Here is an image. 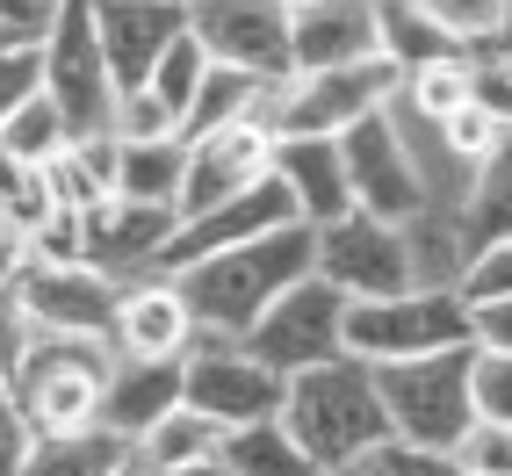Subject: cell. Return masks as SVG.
Segmentation results:
<instances>
[{"instance_id": "obj_15", "label": "cell", "mask_w": 512, "mask_h": 476, "mask_svg": "<svg viewBox=\"0 0 512 476\" xmlns=\"http://www.w3.org/2000/svg\"><path fill=\"white\" fill-rule=\"evenodd\" d=\"M275 174V138L267 123H231V130H210V138H188V174H181V217H202L217 202L260 188Z\"/></svg>"}, {"instance_id": "obj_49", "label": "cell", "mask_w": 512, "mask_h": 476, "mask_svg": "<svg viewBox=\"0 0 512 476\" xmlns=\"http://www.w3.org/2000/svg\"><path fill=\"white\" fill-rule=\"evenodd\" d=\"M318 476H368V469H318Z\"/></svg>"}, {"instance_id": "obj_2", "label": "cell", "mask_w": 512, "mask_h": 476, "mask_svg": "<svg viewBox=\"0 0 512 476\" xmlns=\"http://www.w3.org/2000/svg\"><path fill=\"white\" fill-rule=\"evenodd\" d=\"M282 426L296 433V448L311 455L318 469H368V455L390 440L375 368L354 361V354H332L318 368H303V376H289Z\"/></svg>"}, {"instance_id": "obj_28", "label": "cell", "mask_w": 512, "mask_h": 476, "mask_svg": "<svg viewBox=\"0 0 512 476\" xmlns=\"http://www.w3.org/2000/svg\"><path fill=\"white\" fill-rule=\"evenodd\" d=\"M260 101H267V80L253 73H231V65H210L181 116V138H210V130H231V123H260Z\"/></svg>"}, {"instance_id": "obj_48", "label": "cell", "mask_w": 512, "mask_h": 476, "mask_svg": "<svg viewBox=\"0 0 512 476\" xmlns=\"http://www.w3.org/2000/svg\"><path fill=\"white\" fill-rule=\"evenodd\" d=\"M8 51H37V44H15V37H8V29H0V58H8Z\"/></svg>"}, {"instance_id": "obj_42", "label": "cell", "mask_w": 512, "mask_h": 476, "mask_svg": "<svg viewBox=\"0 0 512 476\" xmlns=\"http://www.w3.org/2000/svg\"><path fill=\"white\" fill-rule=\"evenodd\" d=\"M37 339V325H29V311H22V289L15 282H0V376L22 361V347Z\"/></svg>"}, {"instance_id": "obj_46", "label": "cell", "mask_w": 512, "mask_h": 476, "mask_svg": "<svg viewBox=\"0 0 512 476\" xmlns=\"http://www.w3.org/2000/svg\"><path fill=\"white\" fill-rule=\"evenodd\" d=\"M498 58H512V8H505V29H498V44H491Z\"/></svg>"}, {"instance_id": "obj_4", "label": "cell", "mask_w": 512, "mask_h": 476, "mask_svg": "<svg viewBox=\"0 0 512 476\" xmlns=\"http://www.w3.org/2000/svg\"><path fill=\"white\" fill-rule=\"evenodd\" d=\"M397 65L390 58H368V65H339V73H289L267 87L260 101V123L267 138H347V130L375 109L397 101Z\"/></svg>"}, {"instance_id": "obj_39", "label": "cell", "mask_w": 512, "mask_h": 476, "mask_svg": "<svg viewBox=\"0 0 512 476\" xmlns=\"http://www.w3.org/2000/svg\"><path fill=\"white\" fill-rule=\"evenodd\" d=\"M44 94V44L37 51H8L0 58V123H8L22 101H37Z\"/></svg>"}, {"instance_id": "obj_41", "label": "cell", "mask_w": 512, "mask_h": 476, "mask_svg": "<svg viewBox=\"0 0 512 476\" xmlns=\"http://www.w3.org/2000/svg\"><path fill=\"white\" fill-rule=\"evenodd\" d=\"M58 8H65V0H0V29H8L15 44H44Z\"/></svg>"}, {"instance_id": "obj_36", "label": "cell", "mask_w": 512, "mask_h": 476, "mask_svg": "<svg viewBox=\"0 0 512 476\" xmlns=\"http://www.w3.org/2000/svg\"><path fill=\"white\" fill-rule=\"evenodd\" d=\"M469 404H476V419L512 426V354H476L469 347Z\"/></svg>"}, {"instance_id": "obj_43", "label": "cell", "mask_w": 512, "mask_h": 476, "mask_svg": "<svg viewBox=\"0 0 512 476\" xmlns=\"http://www.w3.org/2000/svg\"><path fill=\"white\" fill-rule=\"evenodd\" d=\"M469 347L476 354H512V296L505 303H469Z\"/></svg>"}, {"instance_id": "obj_26", "label": "cell", "mask_w": 512, "mask_h": 476, "mask_svg": "<svg viewBox=\"0 0 512 476\" xmlns=\"http://www.w3.org/2000/svg\"><path fill=\"white\" fill-rule=\"evenodd\" d=\"M217 462L231 476H318V462L296 448V433L282 419H253V426H224Z\"/></svg>"}, {"instance_id": "obj_18", "label": "cell", "mask_w": 512, "mask_h": 476, "mask_svg": "<svg viewBox=\"0 0 512 476\" xmlns=\"http://www.w3.org/2000/svg\"><path fill=\"white\" fill-rule=\"evenodd\" d=\"M282 224H296V202L282 195V181L267 174L260 188H246V195H231V202H217V210H202V217H181V231H174V246H166V275H181V267H195V260H210V253H231V246H253V238H267V231H282Z\"/></svg>"}, {"instance_id": "obj_47", "label": "cell", "mask_w": 512, "mask_h": 476, "mask_svg": "<svg viewBox=\"0 0 512 476\" xmlns=\"http://www.w3.org/2000/svg\"><path fill=\"white\" fill-rule=\"evenodd\" d=\"M181 476H231L224 462H195V469H181Z\"/></svg>"}, {"instance_id": "obj_16", "label": "cell", "mask_w": 512, "mask_h": 476, "mask_svg": "<svg viewBox=\"0 0 512 476\" xmlns=\"http://www.w3.org/2000/svg\"><path fill=\"white\" fill-rule=\"evenodd\" d=\"M87 8H94V37H101L116 94L145 87L152 65L166 58V44L188 29V0H87Z\"/></svg>"}, {"instance_id": "obj_10", "label": "cell", "mask_w": 512, "mask_h": 476, "mask_svg": "<svg viewBox=\"0 0 512 476\" xmlns=\"http://www.w3.org/2000/svg\"><path fill=\"white\" fill-rule=\"evenodd\" d=\"M44 94L58 101V116L73 123V138H101L109 116H116V80H109V58H101L87 0H65L51 37H44Z\"/></svg>"}, {"instance_id": "obj_45", "label": "cell", "mask_w": 512, "mask_h": 476, "mask_svg": "<svg viewBox=\"0 0 512 476\" xmlns=\"http://www.w3.org/2000/svg\"><path fill=\"white\" fill-rule=\"evenodd\" d=\"M29 260H37V246H29V238H22L8 217H0V282H22Z\"/></svg>"}, {"instance_id": "obj_37", "label": "cell", "mask_w": 512, "mask_h": 476, "mask_svg": "<svg viewBox=\"0 0 512 476\" xmlns=\"http://www.w3.org/2000/svg\"><path fill=\"white\" fill-rule=\"evenodd\" d=\"M455 469L462 476H512V426H491V419H469V433L455 440Z\"/></svg>"}, {"instance_id": "obj_50", "label": "cell", "mask_w": 512, "mask_h": 476, "mask_svg": "<svg viewBox=\"0 0 512 476\" xmlns=\"http://www.w3.org/2000/svg\"><path fill=\"white\" fill-rule=\"evenodd\" d=\"M116 476H145V469H138V462H130V469H116Z\"/></svg>"}, {"instance_id": "obj_12", "label": "cell", "mask_w": 512, "mask_h": 476, "mask_svg": "<svg viewBox=\"0 0 512 476\" xmlns=\"http://www.w3.org/2000/svg\"><path fill=\"white\" fill-rule=\"evenodd\" d=\"M188 37L202 44L210 65H231V73L253 80H289V8L282 0H188Z\"/></svg>"}, {"instance_id": "obj_19", "label": "cell", "mask_w": 512, "mask_h": 476, "mask_svg": "<svg viewBox=\"0 0 512 476\" xmlns=\"http://www.w3.org/2000/svg\"><path fill=\"white\" fill-rule=\"evenodd\" d=\"M383 58L375 44V0H303L289 8V65L296 73H339V65Z\"/></svg>"}, {"instance_id": "obj_44", "label": "cell", "mask_w": 512, "mask_h": 476, "mask_svg": "<svg viewBox=\"0 0 512 476\" xmlns=\"http://www.w3.org/2000/svg\"><path fill=\"white\" fill-rule=\"evenodd\" d=\"M22 440H29V426L15 419L8 383H0V476H15V469H22Z\"/></svg>"}, {"instance_id": "obj_6", "label": "cell", "mask_w": 512, "mask_h": 476, "mask_svg": "<svg viewBox=\"0 0 512 476\" xmlns=\"http://www.w3.org/2000/svg\"><path fill=\"white\" fill-rule=\"evenodd\" d=\"M448 347H469V303L455 289H404L383 303H347V354L368 368L448 354Z\"/></svg>"}, {"instance_id": "obj_8", "label": "cell", "mask_w": 512, "mask_h": 476, "mask_svg": "<svg viewBox=\"0 0 512 476\" xmlns=\"http://www.w3.org/2000/svg\"><path fill=\"white\" fill-rule=\"evenodd\" d=\"M311 246H318V275L347 296V303H383V296L419 289L404 224H383V217H368V210H347L339 224L311 231Z\"/></svg>"}, {"instance_id": "obj_34", "label": "cell", "mask_w": 512, "mask_h": 476, "mask_svg": "<svg viewBox=\"0 0 512 476\" xmlns=\"http://www.w3.org/2000/svg\"><path fill=\"white\" fill-rule=\"evenodd\" d=\"M505 8H512V0H426V15L448 29L455 44H469V51H491L498 44Z\"/></svg>"}, {"instance_id": "obj_29", "label": "cell", "mask_w": 512, "mask_h": 476, "mask_svg": "<svg viewBox=\"0 0 512 476\" xmlns=\"http://www.w3.org/2000/svg\"><path fill=\"white\" fill-rule=\"evenodd\" d=\"M58 210H73V202L58 195L51 166H22V159L0 152V217H8V224L29 238V246H37V231H44Z\"/></svg>"}, {"instance_id": "obj_13", "label": "cell", "mask_w": 512, "mask_h": 476, "mask_svg": "<svg viewBox=\"0 0 512 476\" xmlns=\"http://www.w3.org/2000/svg\"><path fill=\"white\" fill-rule=\"evenodd\" d=\"M174 231H181L174 210H152V202H130V195H101L94 210H80V260L101 267L109 282H145V275H166Z\"/></svg>"}, {"instance_id": "obj_27", "label": "cell", "mask_w": 512, "mask_h": 476, "mask_svg": "<svg viewBox=\"0 0 512 476\" xmlns=\"http://www.w3.org/2000/svg\"><path fill=\"white\" fill-rule=\"evenodd\" d=\"M116 145H123V138H116ZM181 174H188V138L123 145V159H116V195L152 202V210H174V202H181ZM174 217H181V210H174Z\"/></svg>"}, {"instance_id": "obj_30", "label": "cell", "mask_w": 512, "mask_h": 476, "mask_svg": "<svg viewBox=\"0 0 512 476\" xmlns=\"http://www.w3.org/2000/svg\"><path fill=\"white\" fill-rule=\"evenodd\" d=\"M0 152L22 159V166H58L65 152H73V123L58 116L51 94H37V101H22V109L0 123Z\"/></svg>"}, {"instance_id": "obj_35", "label": "cell", "mask_w": 512, "mask_h": 476, "mask_svg": "<svg viewBox=\"0 0 512 476\" xmlns=\"http://www.w3.org/2000/svg\"><path fill=\"white\" fill-rule=\"evenodd\" d=\"M109 138L123 145H145V138H181V116L166 109L152 87H123L116 94V116H109Z\"/></svg>"}, {"instance_id": "obj_24", "label": "cell", "mask_w": 512, "mask_h": 476, "mask_svg": "<svg viewBox=\"0 0 512 476\" xmlns=\"http://www.w3.org/2000/svg\"><path fill=\"white\" fill-rule=\"evenodd\" d=\"M375 44H383V58L397 65V80L419 73V65H440V58L469 51L426 15V0H375Z\"/></svg>"}, {"instance_id": "obj_22", "label": "cell", "mask_w": 512, "mask_h": 476, "mask_svg": "<svg viewBox=\"0 0 512 476\" xmlns=\"http://www.w3.org/2000/svg\"><path fill=\"white\" fill-rule=\"evenodd\" d=\"M130 440L109 426H65V433H29L15 476H116L130 469Z\"/></svg>"}, {"instance_id": "obj_17", "label": "cell", "mask_w": 512, "mask_h": 476, "mask_svg": "<svg viewBox=\"0 0 512 476\" xmlns=\"http://www.w3.org/2000/svg\"><path fill=\"white\" fill-rule=\"evenodd\" d=\"M195 347V311L174 275H145V282H123L116 296V318H109V354L123 361H181Z\"/></svg>"}, {"instance_id": "obj_21", "label": "cell", "mask_w": 512, "mask_h": 476, "mask_svg": "<svg viewBox=\"0 0 512 476\" xmlns=\"http://www.w3.org/2000/svg\"><path fill=\"white\" fill-rule=\"evenodd\" d=\"M166 412H181V361H109V383H101V419L123 440H138L145 426H159Z\"/></svg>"}, {"instance_id": "obj_23", "label": "cell", "mask_w": 512, "mask_h": 476, "mask_svg": "<svg viewBox=\"0 0 512 476\" xmlns=\"http://www.w3.org/2000/svg\"><path fill=\"white\" fill-rule=\"evenodd\" d=\"M455 224H462V238H469V253L512 238V130L491 145V159L469 166V188H462V202H455Z\"/></svg>"}, {"instance_id": "obj_20", "label": "cell", "mask_w": 512, "mask_h": 476, "mask_svg": "<svg viewBox=\"0 0 512 476\" xmlns=\"http://www.w3.org/2000/svg\"><path fill=\"white\" fill-rule=\"evenodd\" d=\"M275 181L296 202V224L303 231H325V224H339L354 210L339 138H275Z\"/></svg>"}, {"instance_id": "obj_7", "label": "cell", "mask_w": 512, "mask_h": 476, "mask_svg": "<svg viewBox=\"0 0 512 476\" xmlns=\"http://www.w3.org/2000/svg\"><path fill=\"white\" fill-rule=\"evenodd\" d=\"M282 390L289 376H275L246 339H217L195 332V347L181 354V404L202 412L210 426H253V419H282Z\"/></svg>"}, {"instance_id": "obj_1", "label": "cell", "mask_w": 512, "mask_h": 476, "mask_svg": "<svg viewBox=\"0 0 512 476\" xmlns=\"http://www.w3.org/2000/svg\"><path fill=\"white\" fill-rule=\"evenodd\" d=\"M311 267H318L311 231H303V224H282V231L253 238V246H231V253H210V260L181 267L174 282H181L188 311H195V332L246 339V332L260 325L267 303H275L282 289H296Z\"/></svg>"}, {"instance_id": "obj_11", "label": "cell", "mask_w": 512, "mask_h": 476, "mask_svg": "<svg viewBox=\"0 0 512 476\" xmlns=\"http://www.w3.org/2000/svg\"><path fill=\"white\" fill-rule=\"evenodd\" d=\"M339 159H347V188H354V210L383 217V224H412L426 202V181H419V159H412V138L397 130L390 109L361 116L347 138H339Z\"/></svg>"}, {"instance_id": "obj_5", "label": "cell", "mask_w": 512, "mask_h": 476, "mask_svg": "<svg viewBox=\"0 0 512 476\" xmlns=\"http://www.w3.org/2000/svg\"><path fill=\"white\" fill-rule=\"evenodd\" d=\"M375 390H383L390 440H404V448L448 455L469 433V419H476V404H469V347L390 361V368H375Z\"/></svg>"}, {"instance_id": "obj_31", "label": "cell", "mask_w": 512, "mask_h": 476, "mask_svg": "<svg viewBox=\"0 0 512 476\" xmlns=\"http://www.w3.org/2000/svg\"><path fill=\"white\" fill-rule=\"evenodd\" d=\"M476 87V51H455V58H440V65H419V73H404L397 87V109H412L426 123H440L448 109H462Z\"/></svg>"}, {"instance_id": "obj_25", "label": "cell", "mask_w": 512, "mask_h": 476, "mask_svg": "<svg viewBox=\"0 0 512 476\" xmlns=\"http://www.w3.org/2000/svg\"><path fill=\"white\" fill-rule=\"evenodd\" d=\"M217 440H224V426H210L202 412H166L159 426H145L138 440H130V455H138V469L145 476H181V469H195V462H217Z\"/></svg>"}, {"instance_id": "obj_3", "label": "cell", "mask_w": 512, "mask_h": 476, "mask_svg": "<svg viewBox=\"0 0 512 476\" xmlns=\"http://www.w3.org/2000/svg\"><path fill=\"white\" fill-rule=\"evenodd\" d=\"M109 339H65L37 332L8 368V404L29 433H65V426H94L101 419V383H109Z\"/></svg>"}, {"instance_id": "obj_40", "label": "cell", "mask_w": 512, "mask_h": 476, "mask_svg": "<svg viewBox=\"0 0 512 476\" xmlns=\"http://www.w3.org/2000/svg\"><path fill=\"white\" fill-rule=\"evenodd\" d=\"M368 476H462L455 455H433V448H404V440H383L368 455Z\"/></svg>"}, {"instance_id": "obj_14", "label": "cell", "mask_w": 512, "mask_h": 476, "mask_svg": "<svg viewBox=\"0 0 512 476\" xmlns=\"http://www.w3.org/2000/svg\"><path fill=\"white\" fill-rule=\"evenodd\" d=\"M15 289H22L29 325H37V332H65V339H109L116 296H123V282H109L87 260H29Z\"/></svg>"}, {"instance_id": "obj_9", "label": "cell", "mask_w": 512, "mask_h": 476, "mask_svg": "<svg viewBox=\"0 0 512 476\" xmlns=\"http://www.w3.org/2000/svg\"><path fill=\"white\" fill-rule=\"evenodd\" d=\"M246 347L275 368V376H303V368L347 354V296H339L318 267H311L296 289H282L260 311V325L246 332Z\"/></svg>"}, {"instance_id": "obj_32", "label": "cell", "mask_w": 512, "mask_h": 476, "mask_svg": "<svg viewBox=\"0 0 512 476\" xmlns=\"http://www.w3.org/2000/svg\"><path fill=\"white\" fill-rule=\"evenodd\" d=\"M433 138H440V152H448L462 174H469L476 159H491V145L505 138V123H498V116H484L476 101H462V109H448V116L433 123Z\"/></svg>"}, {"instance_id": "obj_52", "label": "cell", "mask_w": 512, "mask_h": 476, "mask_svg": "<svg viewBox=\"0 0 512 476\" xmlns=\"http://www.w3.org/2000/svg\"><path fill=\"white\" fill-rule=\"evenodd\" d=\"M505 65H512V58H505Z\"/></svg>"}, {"instance_id": "obj_38", "label": "cell", "mask_w": 512, "mask_h": 476, "mask_svg": "<svg viewBox=\"0 0 512 476\" xmlns=\"http://www.w3.org/2000/svg\"><path fill=\"white\" fill-rule=\"evenodd\" d=\"M462 303H505L512 296V238H498V246H476L462 282H455Z\"/></svg>"}, {"instance_id": "obj_33", "label": "cell", "mask_w": 512, "mask_h": 476, "mask_svg": "<svg viewBox=\"0 0 512 476\" xmlns=\"http://www.w3.org/2000/svg\"><path fill=\"white\" fill-rule=\"evenodd\" d=\"M202 73H210V58H202V44L188 37V29H181V37L174 44H166V58L152 65V94L166 101V109H174V116H188V101H195V87H202Z\"/></svg>"}, {"instance_id": "obj_51", "label": "cell", "mask_w": 512, "mask_h": 476, "mask_svg": "<svg viewBox=\"0 0 512 476\" xmlns=\"http://www.w3.org/2000/svg\"><path fill=\"white\" fill-rule=\"evenodd\" d=\"M282 8H303V0H282Z\"/></svg>"}]
</instances>
